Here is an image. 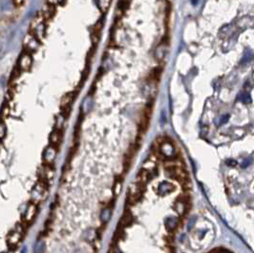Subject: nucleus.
Instances as JSON below:
<instances>
[{
	"label": "nucleus",
	"mask_w": 254,
	"mask_h": 253,
	"mask_svg": "<svg viewBox=\"0 0 254 253\" xmlns=\"http://www.w3.org/2000/svg\"><path fill=\"white\" fill-rule=\"evenodd\" d=\"M151 113H152V104L147 105L144 109V113L142 116V118H140V121L139 124V135L144 134L145 132L147 131L148 126H149V122H150V117H151Z\"/></svg>",
	"instance_id": "obj_4"
},
{
	"label": "nucleus",
	"mask_w": 254,
	"mask_h": 253,
	"mask_svg": "<svg viewBox=\"0 0 254 253\" xmlns=\"http://www.w3.org/2000/svg\"><path fill=\"white\" fill-rule=\"evenodd\" d=\"M16 66L19 68L22 72L30 71V69L33 66V57H32L31 53H28V52H26V51H24V52L20 54L19 58H18Z\"/></svg>",
	"instance_id": "obj_3"
},
{
	"label": "nucleus",
	"mask_w": 254,
	"mask_h": 253,
	"mask_svg": "<svg viewBox=\"0 0 254 253\" xmlns=\"http://www.w3.org/2000/svg\"><path fill=\"white\" fill-rule=\"evenodd\" d=\"M152 177H153V175H152V173H151L150 170L142 168V169L139 172V174H138L137 182L142 183V185H146L147 182L152 179Z\"/></svg>",
	"instance_id": "obj_8"
},
{
	"label": "nucleus",
	"mask_w": 254,
	"mask_h": 253,
	"mask_svg": "<svg viewBox=\"0 0 254 253\" xmlns=\"http://www.w3.org/2000/svg\"><path fill=\"white\" fill-rule=\"evenodd\" d=\"M7 104H4L3 105V108H2V117L3 118H6L9 116V114H10V106H9V103L6 101Z\"/></svg>",
	"instance_id": "obj_13"
},
{
	"label": "nucleus",
	"mask_w": 254,
	"mask_h": 253,
	"mask_svg": "<svg viewBox=\"0 0 254 253\" xmlns=\"http://www.w3.org/2000/svg\"><path fill=\"white\" fill-rule=\"evenodd\" d=\"M40 44H41V41H40L35 35H34L33 34H31L30 32L25 35V38L23 39V47H24V51L28 53H34L35 51H37Z\"/></svg>",
	"instance_id": "obj_2"
},
{
	"label": "nucleus",
	"mask_w": 254,
	"mask_h": 253,
	"mask_svg": "<svg viewBox=\"0 0 254 253\" xmlns=\"http://www.w3.org/2000/svg\"><path fill=\"white\" fill-rule=\"evenodd\" d=\"M166 174L168 175V177L171 178L172 180H176L181 183V185H184L189 182L187 172L185 171L183 166H174V167H169L166 168Z\"/></svg>",
	"instance_id": "obj_1"
},
{
	"label": "nucleus",
	"mask_w": 254,
	"mask_h": 253,
	"mask_svg": "<svg viewBox=\"0 0 254 253\" xmlns=\"http://www.w3.org/2000/svg\"><path fill=\"white\" fill-rule=\"evenodd\" d=\"M108 253H117L116 248H115L114 246H111V247H110V249L108 250Z\"/></svg>",
	"instance_id": "obj_19"
},
{
	"label": "nucleus",
	"mask_w": 254,
	"mask_h": 253,
	"mask_svg": "<svg viewBox=\"0 0 254 253\" xmlns=\"http://www.w3.org/2000/svg\"><path fill=\"white\" fill-rule=\"evenodd\" d=\"M62 128H56L50 135L49 141L50 145L54 147L57 151L58 150V147L60 146L61 140H62Z\"/></svg>",
	"instance_id": "obj_5"
},
{
	"label": "nucleus",
	"mask_w": 254,
	"mask_h": 253,
	"mask_svg": "<svg viewBox=\"0 0 254 253\" xmlns=\"http://www.w3.org/2000/svg\"><path fill=\"white\" fill-rule=\"evenodd\" d=\"M123 237H124V228H122V227H120L117 225V230H116L114 235H113L112 242L114 243L115 245H117V243H119L121 239H123Z\"/></svg>",
	"instance_id": "obj_9"
},
{
	"label": "nucleus",
	"mask_w": 254,
	"mask_h": 253,
	"mask_svg": "<svg viewBox=\"0 0 254 253\" xmlns=\"http://www.w3.org/2000/svg\"><path fill=\"white\" fill-rule=\"evenodd\" d=\"M238 99L244 103H250L251 102V98H250V96H249V94H247V93L241 94L239 96Z\"/></svg>",
	"instance_id": "obj_12"
},
{
	"label": "nucleus",
	"mask_w": 254,
	"mask_h": 253,
	"mask_svg": "<svg viewBox=\"0 0 254 253\" xmlns=\"http://www.w3.org/2000/svg\"><path fill=\"white\" fill-rule=\"evenodd\" d=\"M35 215H36V204L34 202H32L26 210L25 217L23 220V223H22V224H23V227L25 228H26V225H30L31 223L35 220Z\"/></svg>",
	"instance_id": "obj_6"
},
{
	"label": "nucleus",
	"mask_w": 254,
	"mask_h": 253,
	"mask_svg": "<svg viewBox=\"0 0 254 253\" xmlns=\"http://www.w3.org/2000/svg\"><path fill=\"white\" fill-rule=\"evenodd\" d=\"M214 252H215V253H232L231 251H229V250H228V249H225V248H222V247L217 248V249L214 250Z\"/></svg>",
	"instance_id": "obj_17"
},
{
	"label": "nucleus",
	"mask_w": 254,
	"mask_h": 253,
	"mask_svg": "<svg viewBox=\"0 0 254 253\" xmlns=\"http://www.w3.org/2000/svg\"><path fill=\"white\" fill-rule=\"evenodd\" d=\"M228 118H229V116H228V115H226V116H225V118H224L223 119H222V123H225V122H226V121H228Z\"/></svg>",
	"instance_id": "obj_20"
},
{
	"label": "nucleus",
	"mask_w": 254,
	"mask_h": 253,
	"mask_svg": "<svg viewBox=\"0 0 254 253\" xmlns=\"http://www.w3.org/2000/svg\"><path fill=\"white\" fill-rule=\"evenodd\" d=\"M12 1H13V5H15L16 8H19L21 6H23L25 0H12Z\"/></svg>",
	"instance_id": "obj_16"
},
{
	"label": "nucleus",
	"mask_w": 254,
	"mask_h": 253,
	"mask_svg": "<svg viewBox=\"0 0 254 253\" xmlns=\"http://www.w3.org/2000/svg\"><path fill=\"white\" fill-rule=\"evenodd\" d=\"M190 200H191V198H190L189 195L187 194H181L178 197V199H177V202H181V204H188L190 202Z\"/></svg>",
	"instance_id": "obj_11"
},
{
	"label": "nucleus",
	"mask_w": 254,
	"mask_h": 253,
	"mask_svg": "<svg viewBox=\"0 0 254 253\" xmlns=\"http://www.w3.org/2000/svg\"><path fill=\"white\" fill-rule=\"evenodd\" d=\"M225 163H226V165H228V166H231V167L236 166V165H237V162H236L235 160H232V159L226 160H225Z\"/></svg>",
	"instance_id": "obj_15"
},
{
	"label": "nucleus",
	"mask_w": 254,
	"mask_h": 253,
	"mask_svg": "<svg viewBox=\"0 0 254 253\" xmlns=\"http://www.w3.org/2000/svg\"><path fill=\"white\" fill-rule=\"evenodd\" d=\"M98 6L102 13H106L110 6L111 0H97Z\"/></svg>",
	"instance_id": "obj_10"
},
{
	"label": "nucleus",
	"mask_w": 254,
	"mask_h": 253,
	"mask_svg": "<svg viewBox=\"0 0 254 253\" xmlns=\"http://www.w3.org/2000/svg\"><path fill=\"white\" fill-rule=\"evenodd\" d=\"M253 162V160H252V158L251 157H249V158H247V159H246L244 160V162L241 163V167L242 168H247V166H249V165L251 164V163Z\"/></svg>",
	"instance_id": "obj_14"
},
{
	"label": "nucleus",
	"mask_w": 254,
	"mask_h": 253,
	"mask_svg": "<svg viewBox=\"0 0 254 253\" xmlns=\"http://www.w3.org/2000/svg\"><path fill=\"white\" fill-rule=\"evenodd\" d=\"M4 132H5V126H4V122H2L1 123V139L2 140L4 139V136H5Z\"/></svg>",
	"instance_id": "obj_18"
},
{
	"label": "nucleus",
	"mask_w": 254,
	"mask_h": 253,
	"mask_svg": "<svg viewBox=\"0 0 254 253\" xmlns=\"http://www.w3.org/2000/svg\"><path fill=\"white\" fill-rule=\"evenodd\" d=\"M133 221H134V218H133L132 213H131V211L126 209V210H124V212H123V214H122L121 218L120 219L119 227H120L122 228H125V227L132 224Z\"/></svg>",
	"instance_id": "obj_7"
}]
</instances>
